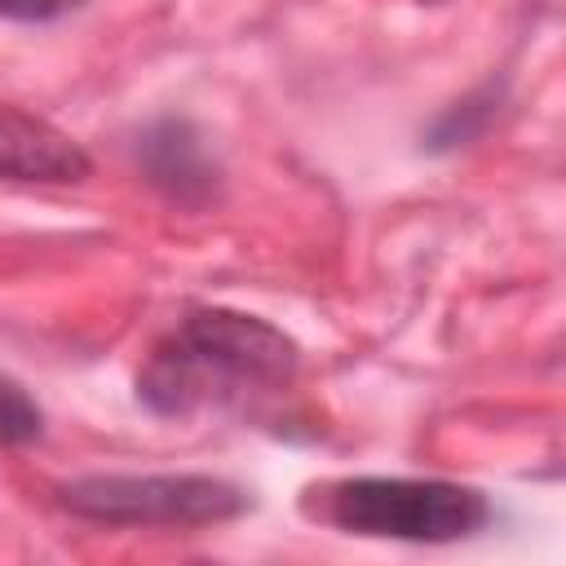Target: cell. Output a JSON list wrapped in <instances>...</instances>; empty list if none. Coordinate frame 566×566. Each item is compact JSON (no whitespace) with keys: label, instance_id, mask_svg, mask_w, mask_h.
Listing matches in <instances>:
<instances>
[{"label":"cell","instance_id":"6da1fadb","mask_svg":"<svg viewBox=\"0 0 566 566\" xmlns=\"http://www.w3.org/2000/svg\"><path fill=\"white\" fill-rule=\"evenodd\" d=\"M296 376V345L274 323L239 310H195L155 345L137 376V398L155 416H190L208 402L279 394Z\"/></svg>","mask_w":566,"mask_h":566},{"label":"cell","instance_id":"7a4b0ae2","mask_svg":"<svg viewBox=\"0 0 566 566\" xmlns=\"http://www.w3.org/2000/svg\"><path fill=\"white\" fill-rule=\"evenodd\" d=\"M310 495H318L305 500L310 517L367 539L455 544L491 522L482 491L442 478H340Z\"/></svg>","mask_w":566,"mask_h":566},{"label":"cell","instance_id":"3957f363","mask_svg":"<svg viewBox=\"0 0 566 566\" xmlns=\"http://www.w3.org/2000/svg\"><path fill=\"white\" fill-rule=\"evenodd\" d=\"M57 495L66 513L106 526H217L252 504L243 486L208 473H93Z\"/></svg>","mask_w":566,"mask_h":566},{"label":"cell","instance_id":"277c9868","mask_svg":"<svg viewBox=\"0 0 566 566\" xmlns=\"http://www.w3.org/2000/svg\"><path fill=\"white\" fill-rule=\"evenodd\" d=\"M133 155H137V168L146 172V181L164 199H172L181 208H203L221 190V168L208 155V146L195 133V124H186V119H155V124H146L137 133Z\"/></svg>","mask_w":566,"mask_h":566},{"label":"cell","instance_id":"5b68a950","mask_svg":"<svg viewBox=\"0 0 566 566\" xmlns=\"http://www.w3.org/2000/svg\"><path fill=\"white\" fill-rule=\"evenodd\" d=\"M93 172L84 146L53 128L49 119L0 102V177L9 181H40V186H71Z\"/></svg>","mask_w":566,"mask_h":566},{"label":"cell","instance_id":"8992f818","mask_svg":"<svg viewBox=\"0 0 566 566\" xmlns=\"http://www.w3.org/2000/svg\"><path fill=\"white\" fill-rule=\"evenodd\" d=\"M40 433H44V411L35 407V398L18 380L0 376V447H31Z\"/></svg>","mask_w":566,"mask_h":566},{"label":"cell","instance_id":"52a82bcc","mask_svg":"<svg viewBox=\"0 0 566 566\" xmlns=\"http://www.w3.org/2000/svg\"><path fill=\"white\" fill-rule=\"evenodd\" d=\"M80 0H0V13L13 22H49L66 9H75Z\"/></svg>","mask_w":566,"mask_h":566},{"label":"cell","instance_id":"ba28073f","mask_svg":"<svg viewBox=\"0 0 566 566\" xmlns=\"http://www.w3.org/2000/svg\"><path fill=\"white\" fill-rule=\"evenodd\" d=\"M416 4H442V0H416Z\"/></svg>","mask_w":566,"mask_h":566}]
</instances>
